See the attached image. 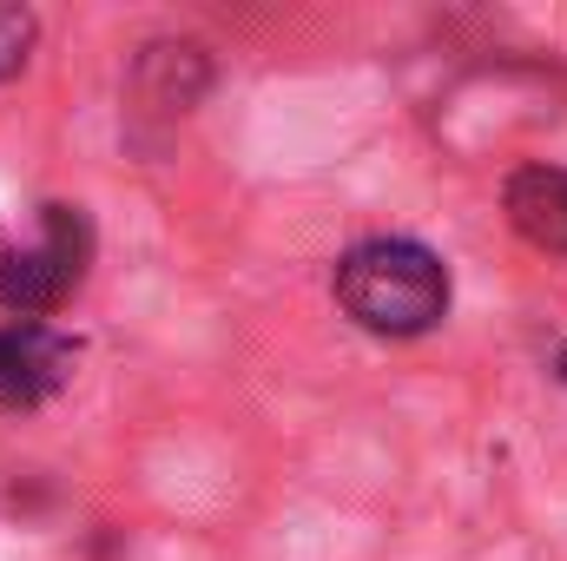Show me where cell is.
<instances>
[{
    "mask_svg": "<svg viewBox=\"0 0 567 561\" xmlns=\"http://www.w3.org/2000/svg\"><path fill=\"white\" fill-rule=\"evenodd\" d=\"M330 297L357 330L403 344V337H429L449 317L455 278L442 252H429L423 238H363L337 258Z\"/></svg>",
    "mask_w": 567,
    "mask_h": 561,
    "instance_id": "obj_1",
    "label": "cell"
},
{
    "mask_svg": "<svg viewBox=\"0 0 567 561\" xmlns=\"http://www.w3.org/2000/svg\"><path fill=\"white\" fill-rule=\"evenodd\" d=\"M86 272H93V218H86V205L47 198L33 245L0 238V310H13V324H47L60 304H73Z\"/></svg>",
    "mask_w": 567,
    "mask_h": 561,
    "instance_id": "obj_2",
    "label": "cell"
},
{
    "mask_svg": "<svg viewBox=\"0 0 567 561\" xmlns=\"http://www.w3.org/2000/svg\"><path fill=\"white\" fill-rule=\"evenodd\" d=\"M80 370V337L60 324H0V410L53 404Z\"/></svg>",
    "mask_w": 567,
    "mask_h": 561,
    "instance_id": "obj_3",
    "label": "cell"
},
{
    "mask_svg": "<svg viewBox=\"0 0 567 561\" xmlns=\"http://www.w3.org/2000/svg\"><path fill=\"white\" fill-rule=\"evenodd\" d=\"M212 86V60L198 40H145L133 60V106L145 120H185Z\"/></svg>",
    "mask_w": 567,
    "mask_h": 561,
    "instance_id": "obj_4",
    "label": "cell"
},
{
    "mask_svg": "<svg viewBox=\"0 0 567 561\" xmlns=\"http://www.w3.org/2000/svg\"><path fill=\"white\" fill-rule=\"evenodd\" d=\"M502 212L535 252L567 258V165H515L502 185Z\"/></svg>",
    "mask_w": 567,
    "mask_h": 561,
    "instance_id": "obj_5",
    "label": "cell"
},
{
    "mask_svg": "<svg viewBox=\"0 0 567 561\" xmlns=\"http://www.w3.org/2000/svg\"><path fill=\"white\" fill-rule=\"evenodd\" d=\"M33 40H40V20H33V7H13V0H0V86L33 60Z\"/></svg>",
    "mask_w": 567,
    "mask_h": 561,
    "instance_id": "obj_6",
    "label": "cell"
},
{
    "mask_svg": "<svg viewBox=\"0 0 567 561\" xmlns=\"http://www.w3.org/2000/svg\"><path fill=\"white\" fill-rule=\"evenodd\" d=\"M555 384H561V390H567V344H561V350H555Z\"/></svg>",
    "mask_w": 567,
    "mask_h": 561,
    "instance_id": "obj_7",
    "label": "cell"
}]
</instances>
